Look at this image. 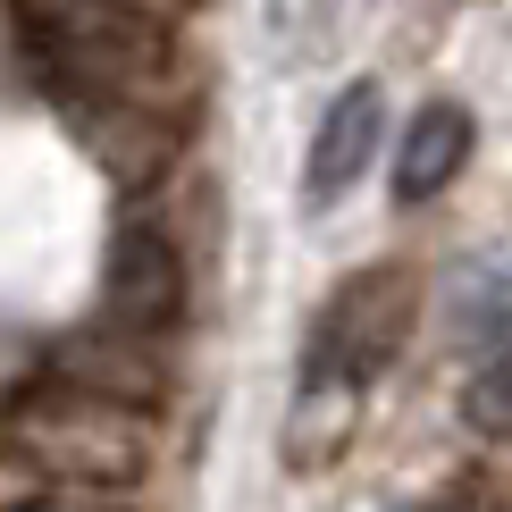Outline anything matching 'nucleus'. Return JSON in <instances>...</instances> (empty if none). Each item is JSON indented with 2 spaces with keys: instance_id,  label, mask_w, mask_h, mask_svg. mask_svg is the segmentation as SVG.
Instances as JSON below:
<instances>
[{
  "instance_id": "nucleus-1",
  "label": "nucleus",
  "mask_w": 512,
  "mask_h": 512,
  "mask_svg": "<svg viewBox=\"0 0 512 512\" xmlns=\"http://www.w3.org/2000/svg\"><path fill=\"white\" fill-rule=\"evenodd\" d=\"M17 51L59 101V118L93 143L110 177L135 185L168 152V34L160 17H135L118 0H9Z\"/></svg>"
},
{
  "instance_id": "nucleus-2",
  "label": "nucleus",
  "mask_w": 512,
  "mask_h": 512,
  "mask_svg": "<svg viewBox=\"0 0 512 512\" xmlns=\"http://www.w3.org/2000/svg\"><path fill=\"white\" fill-rule=\"evenodd\" d=\"M9 454H17V471H42L59 487H76V496H126V487L152 471L160 429H152V403L51 370L42 387L17 395Z\"/></svg>"
},
{
  "instance_id": "nucleus-3",
  "label": "nucleus",
  "mask_w": 512,
  "mask_h": 512,
  "mask_svg": "<svg viewBox=\"0 0 512 512\" xmlns=\"http://www.w3.org/2000/svg\"><path fill=\"white\" fill-rule=\"evenodd\" d=\"M420 328V269L370 261L319 303L303 336V395H370Z\"/></svg>"
},
{
  "instance_id": "nucleus-4",
  "label": "nucleus",
  "mask_w": 512,
  "mask_h": 512,
  "mask_svg": "<svg viewBox=\"0 0 512 512\" xmlns=\"http://www.w3.org/2000/svg\"><path fill=\"white\" fill-rule=\"evenodd\" d=\"M185 311V252L168 236V219H143L126 210L110 227V261H101V328L118 336H168Z\"/></svg>"
},
{
  "instance_id": "nucleus-5",
  "label": "nucleus",
  "mask_w": 512,
  "mask_h": 512,
  "mask_svg": "<svg viewBox=\"0 0 512 512\" xmlns=\"http://www.w3.org/2000/svg\"><path fill=\"white\" fill-rule=\"evenodd\" d=\"M378 135H387V101H378V84H345V93L319 110V135H311V160H303L311 210H328V202L353 194L361 168L378 160Z\"/></svg>"
},
{
  "instance_id": "nucleus-6",
  "label": "nucleus",
  "mask_w": 512,
  "mask_h": 512,
  "mask_svg": "<svg viewBox=\"0 0 512 512\" xmlns=\"http://www.w3.org/2000/svg\"><path fill=\"white\" fill-rule=\"evenodd\" d=\"M471 143H479L471 110H462V101H429V110L403 126V143H395V202H403V210L437 202L445 185L471 168Z\"/></svg>"
},
{
  "instance_id": "nucleus-7",
  "label": "nucleus",
  "mask_w": 512,
  "mask_h": 512,
  "mask_svg": "<svg viewBox=\"0 0 512 512\" xmlns=\"http://www.w3.org/2000/svg\"><path fill=\"white\" fill-rule=\"evenodd\" d=\"M445 336L471 345V353H504V336H512V261L479 252V261H462L445 277Z\"/></svg>"
},
{
  "instance_id": "nucleus-8",
  "label": "nucleus",
  "mask_w": 512,
  "mask_h": 512,
  "mask_svg": "<svg viewBox=\"0 0 512 512\" xmlns=\"http://www.w3.org/2000/svg\"><path fill=\"white\" fill-rule=\"evenodd\" d=\"M462 420H471V437L512 445V345L487 353L479 370H471V387H462Z\"/></svg>"
},
{
  "instance_id": "nucleus-9",
  "label": "nucleus",
  "mask_w": 512,
  "mask_h": 512,
  "mask_svg": "<svg viewBox=\"0 0 512 512\" xmlns=\"http://www.w3.org/2000/svg\"><path fill=\"white\" fill-rule=\"evenodd\" d=\"M269 9V34L286 42V51H319V34H328L336 0H261Z\"/></svg>"
},
{
  "instance_id": "nucleus-10",
  "label": "nucleus",
  "mask_w": 512,
  "mask_h": 512,
  "mask_svg": "<svg viewBox=\"0 0 512 512\" xmlns=\"http://www.w3.org/2000/svg\"><path fill=\"white\" fill-rule=\"evenodd\" d=\"M412 512H512V496L496 479H454L445 496H429V504H412Z\"/></svg>"
},
{
  "instance_id": "nucleus-11",
  "label": "nucleus",
  "mask_w": 512,
  "mask_h": 512,
  "mask_svg": "<svg viewBox=\"0 0 512 512\" xmlns=\"http://www.w3.org/2000/svg\"><path fill=\"white\" fill-rule=\"evenodd\" d=\"M118 9H135V17H160V26H177V17H185V0H118Z\"/></svg>"
}]
</instances>
